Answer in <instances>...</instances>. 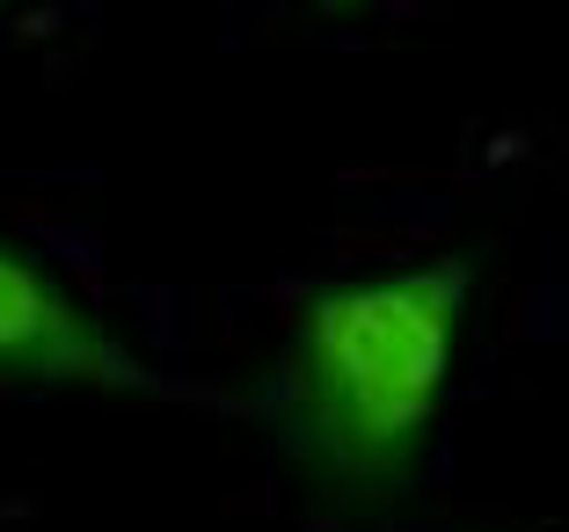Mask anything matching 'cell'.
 <instances>
[{
    "label": "cell",
    "mask_w": 569,
    "mask_h": 532,
    "mask_svg": "<svg viewBox=\"0 0 569 532\" xmlns=\"http://www.w3.org/2000/svg\"><path fill=\"white\" fill-rule=\"evenodd\" d=\"M0 8H8V0H0Z\"/></svg>",
    "instance_id": "obj_4"
},
{
    "label": "cell",
    "mask_w": 569,
    "mask_h": 532,
    "mask_svg": "<svg viewBox=\"0 0 569 532\" xmlns=\"http://www.w3.org/2000/svg\"><path fill=\"white\" fill-rule=\"evenodd\" d=\"M321 16H358V8H366V0H315Z\"/></svg>",
    "instance_id": "obj_3"
},
{
    "label": "cell",
    "mask_w": 569,
    "mask_h": 532,
    "mask_svg": "<svg viewBox=\"0 0 569 532\" xmlns=\"http://www.w3.org/2000/svg\"><path fill=\"white\" fill-rule=\"evenodd\" d=\"M468 321V255H423L307 292L270 372V423L284 452L336 496L402 489L452 401Z\"/></svg>",
    "instance_id": "obj_1"
},
{
    "label": "cell",
    "mask_w": 569,
    "mask_h": 532,
    "mask_svg": "<svg viewBox=\"0 0 569 532\" xmlns=\"http://www.w3.org/2000/svg\"><path fill=\"white\" fill-rule=\"evenodd\" d=\"M0 387L168 394V372L147 365L51 263L0 241Z\"/></svg>",
    "instance_id": "obj_2"
}]
</instances>
